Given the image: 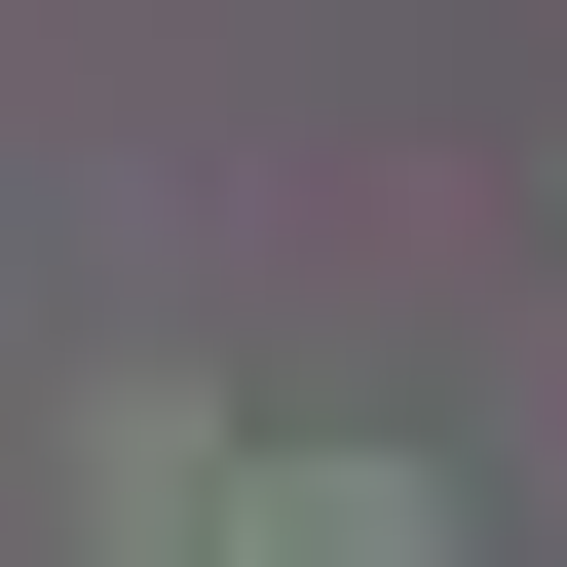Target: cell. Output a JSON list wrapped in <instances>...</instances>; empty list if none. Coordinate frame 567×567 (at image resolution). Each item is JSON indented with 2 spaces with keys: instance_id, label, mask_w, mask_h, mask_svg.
Masks as SVG:
<instances>
[{
  "instance_id": "6da1fadb",
  "label": "cell",
  "mask_w": 567,
  "mask_h": 567,
  "mask_svg": "<svg viewBox=\"0 0 567 567\" xmlns=\"http://www.w3.org/2000/svg\"><path fill=\"white\" fill-rule=\"evenodd\" d=\"M227 492H265V529H227V567H454V529H416V492H379V454H227Z\"/></svg>"
}]
</instances>
